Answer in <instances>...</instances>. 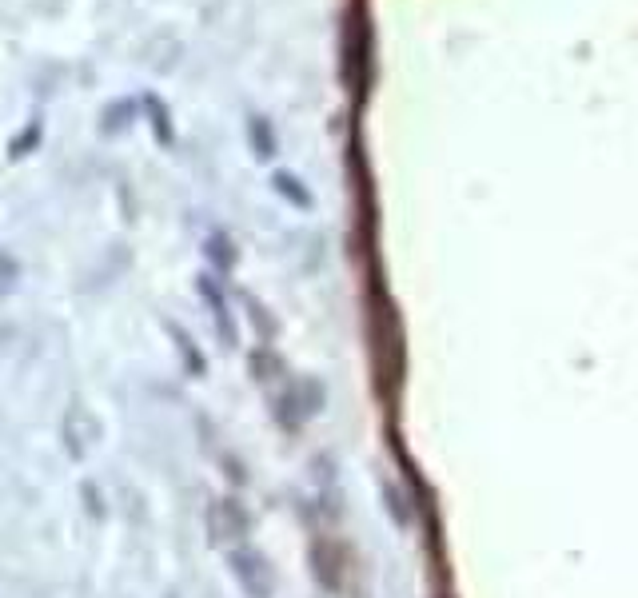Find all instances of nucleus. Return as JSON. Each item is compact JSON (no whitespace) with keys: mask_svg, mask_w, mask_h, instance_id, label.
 Listing matches in <instances>:
<instances>
[{"mask_svg":"<svg viewBox=\"0 0 638 598\" xmlns=\"http://www.w3.org/2000/svg\"><path fill=\"white\" fill-rule=\"evenodd\" d=\"M132 116H136V104H132V100H116V104H108V108H104L100 132H104V136H116L124 124H132Z\"/></svg>","mask_w":638,"mask_h":598,"instance_id":"obj_5","label":"nucleus"},{"mask_svg":"<svg viewBox=\"0 0 638 598\" xmlns=\"http://www.w3.org/2000/svg\"><path fill=\"white\" fill-rule=\"evenodd\" d=\"M168 331H172V339H176V343H180V355H184V363H188V367H192V371H196V375H200V371H204V355H200V351H196V347H192V343H188V335H184V331H180V327H176V323H172V327H168Z\"/></svg>","mask_w":638,"mask_h":598,"instance_id":"obj_9","label":"nucleus"},{"mask_svg":"<svg viewBox=\"0 0 638 598\" xmlns=\"http://www.w3.org/2000/svg\"><path fill=\"white\" fill-rule=\"evenodd\" d=\"M212 535L216 539H244L248 535V511L236 499H224L212 507Z\"/></svg>","mask_w":638,"mask_h":598,"instance_id":"obj_3","label":"nucleus"},{"mask_svg":"<svg viewBox=\"0 0 638 598\" xmlns=\"http://www.w3.org/2000/svg\"><path fill=\"white\" fill-rule=\"evenodd\" d=\"M228 563H232V575L240 579V587L252 598L272 595V571H268V563H264L256 551H232Z\"/></svg>","mask_w":638,"mask_h":598,"instance_id":"obj_1","label":"nucleus"},{"mask_svg":"<svg viewBox=\"0 0 638 598\" xmlns=\"http://www.w3.org/2000/svg\"><path fill=\"white\" fill-rule=\"evenodd\" d=\"M40 136H44V124H40V116H32V120L8 140V160H24L28 152H36V148H40Z\"/></svg>","mask_w":638,"mask_h":598,"instance_id":"obj_4","label":"nucleus"},{"mask_svg":"<svg viewBox=\"0 0 638 598\" xmlns=\"http://www.w3.org/2000/svg\"><path fill=\"white\" fill-rule=\"evenodd\" d=\"M16 280H20V264H16V260H12L8 252H0V299L12 296Z\"/></svg>","mask_w":638,"mask_h":598,"instance_id":"obj_10","label":"nucleus"},{"mask_svg":"<svg viewBox=\"0 0 638 598\" xmlns=\"http://www.w3.org/2000/svg\"><path fill=\"white\" fill-rule=\"evenodd\" d=\"M144 108H148V116H152V132H156V140H160V144H172V120H168L164 100H160V96H144Z\"/></svg>","mask_w":638,"mask_h":598,"instance_id":"obj_6","label":"nucleus"},{"mask_svg":"<svg viewBox=\"0 0 638 598\" xmlns=\"http://www.w3.org/2000/svg\"><path fill=\"white\" fill-rule=\"evenodd\" d=\"M100 439V427H96V419L80 407V403H72L68 407V415H64V447H68V455L72 459H84L88 455V447Z\"/></svg>","mask_w":638,"mask_h":598,"instance_id":"obj_2","label":"nucleus"},{"mask_svg":"<svg viewBox=\"0 0 638 598\" xmlns=\"http://www.w3.org/2000/svg\"><path fill=\"white\" fill-rule=\"evenodd\" d=\"M252 148L260 160H272L276 156V136H272V124L264 116H252Z\"/></svg>","mask_w":638,"mask_h":598,"instance_id":"obj_7","label":"nucleus"},{"mask_svg":"<svg viewBox=\"0 0 638 598\" xmlns=\"http://www.w3.org/2000/svg\"><path fill=\"white\" fill-rule=\"evenodd\" d=\"M208 256H212L216 264H232V260H236V252H232V244H228L224 236H212V240H208Z\"/></svg>","mask_w":638,"mask_h":598,"instance_id":"obj_11","label":"nucleus"},{"mask_svg":"<svg viewBox=\"0 0 638 598\" xmlns=\"http://www.w3.org/2000/svg\"><path fill=\"white\" fill-rule=\"evenodd\" d=\"M276 188L292 200V204H300V208H312V192L296 180V176H288V172H276Z\"/></svg>","mask_w":638,"mask_h":598,"instance_id":"obj_8","label":"nucleus"}]
</instances>
